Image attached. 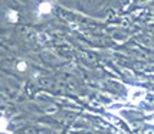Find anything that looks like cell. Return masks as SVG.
I'll return each mask as SVG.
<instances>
[{
  "label": "cell",
  "mask_w": 154,
  "mask_h": 134,
  "mask_svg": "<svg viewBox=\"0 0 154 134\" xmlns=\"http://www.w3.org/2000/svg\"><path fill=\"white\" fill-rule=\"evenodd\" d=\"M146 95H147V92H146V89H144V88L131 87L130 89H128V98H130L131 102H135V104L144 100V98H146Z\"/></svg>",
  "instance_id": "cell-1"
},
{
  "label": "cell",
  "mask_w": 154,
  "mask_h": 134,
  "mask_svg": "<svg viewBox=\"0 0 154 134\" xmlns=\"http://www.w3.org/2000/svg\"><path fill=\"white\" fill-rule=\"evenodd\" d=\"M54 9V5L48 0H42L39 5H38V16H46L52 12Z\"/></svg>",
  "instance_id": "cell-2"
},
{
  "label": "cell",
  "mask_w": 154,
  "mask_h": 134,
  "mask_svg": "<svg viewBox=\"0 0 154 134\" xmlns=\"http://www.w3.org/2000/svg\"><path fill=\"white\" fill-rule=\"evenodd\" d=\"M6 19L10 22V23H17L19 20V12L17 10H13V9H9L6 12Z\"/></svg>",
  "instance_id": "cell-3"
},
{
  "label": "cell",
  "mask_w": 154,
  "mask_h": 134,
  "mask_svg": "<svg viewBox=\"0 0 154 134\" xmlns=\"http://www.w3.org/2000/svg\"><path fill=\"white\" fill-rule=\"evenodd\" d=\"M9 128V118L5 115H0V133H6Z\"/></svg>",
  "instance_id": "cell-4"
},
{
  "label": "cell",
  "mask_w": 154,
  "mask_h": 134,
  "mask_svg": "<svg viewBox=\"0 0 154 134\" xmlns=\"http://www.w3.org/2000/svg\"><path fill=\"white\" fill-rule=\"evenodd\" d=\"M16 69L19 71V72H25L27 69V64H26V61H19L17 64H16Z\"/></svg>",
  "instance_id": "cell-5"
}]
</instances>
